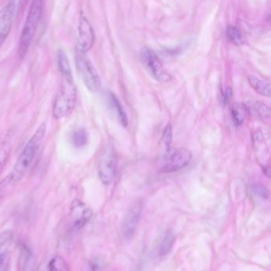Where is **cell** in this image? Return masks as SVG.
Segmentation results:
<instances>
[{
  "label": "cell",
  "instance_id": "cell-1",
  "mask_svg": "<svg viewBox=\"0 0 271 271\" xmlns=\"http://www.w3.org/2000/svg\"><path fill=\"white\" fill-rule=\"evenodd\" d=\"M46 132V124H42L35 131V133L30 138V140L28 141L24 149L19 155V159H17L13 171L9 174L13 184L20 181L30 168L35 159L36 155L38 153L39 149L41 147Z\"/></svg>",
  "mask_w": 271,
  "mask_h": 271
},
{
  "label": "cell",
  "instance_id": "cell-2",
  "mask_svg": "<svg viewBox=\"0 0 271 271\" xmlns=\"http://www.w3.org/2000/svg\"><path fill=\"white\" fill-rule=\"evenodd\" d=\"M76 98V89L72 76H61V85L53 104L54 118L60 120L69 115L75 108Z\"/></svg>",
  "mask_w": 271,
  "mask_h": 271
},
{
  "label": "cell",
  "instance_id": "cell-3",
  "mask_svg": "<svg viewBox=\"0 0 271 271\" xmlns=\"http://www.w3.org/2000/svg\"><path fill=\"white\" fill-rule=\"evenodd\" d=\"M44 9V0H33L28 11L27 17L19 39L18 54L23 58L27 54L33 37L38 28Z\"/></svg>",
  "mask_w": 271,
  "mask_h": 271
},
{
  "label": "cell",
  "instance_id": "cell-4",
  "mask_svg": "<svg viewBox=\"0 0 271 271\" xmlns=\"http://www.w3.org/2000/svg\"><path fill=\"white\" fill-rule=\"evenodd\" d=\"M192 153L184 148L166 149L159 159V171L163 173H173L186 167L192 160Z\"/></svg>",
  "mask_w": 271,
  "mask_h": 271
},
{
  "label": "cell",
  "instance_id": "cell-5",
  "mask_svg": "<svg viewBox=\"0 0 271 271\" xmlns=\"http://www.w3.org/2000/svg\"><path fill=\"white\" fill-rule=\"evenodd\" d=\"M75 62L76 69L86 88L92 92H97L100 90L101 88L100 76L85 53L76 50Z\"/></svg>",
  "mask_w": 271,
  "mask_h": 271
},
{
  "label": "cell",
  "instance_id": "cell-6",
  "mask_svg": "<svg viewBox=\"0 0 271 271\" xmlns=\"http://www.w3.org/2000/svg\"><path fill=\"white\" fill-rule=\"evenodd\" d=\"M118 167V157L114 147L106 146L98 162V175L103 184H110L114 181Z\"/></svg>",
  "mask_w": 271,
  "mask_h": 271
},
{
  "label": "cell",
  "instance_id": "cell-7",
  "mask_svg": "<svg viewBox=\"0 0 271 271\" xmlns=\"http://www.w3.org/2000/svg\"><path fill=\"white\" fill-rule=\"evenodd\" d=\"M140 59L152 78L161 83H166L171 80V76L159 59L154 51L149 47H144L140 52Z\"/></svg>",
  "mask_w": 271,
  "mask_h": 271
},
{
  "label": "cell",
  "instance_id": "cell-8",
  "mask_svg": "<svg viewBox=\"0 0 271 271\" xmlns=\"http://www.w3.org/2000/svg\"><path fill=\"white\" fill-rule=\"evenodd\" d=\"M78 50L87 53L94 45L95 33L89 19L82 14L79 18L78 26Z\"/></svg>",
  "mask_w": 271,
  "mask_h": 271
},
{
  "label": "cell",
  "instance_id": "cell-9",
  "mask_svg": "<svg viewBox=\"0 0 271 271\" xmlns=\"http://www.w3.org/2000/svg\"><path fill=\"white\" fill-rule=\"evenodd\" d=\"M142 210H143L142 201H136L132 204L129 210L127 212L122 225L123 235L124 238L127 240H130L135 234L138 223L142 218Z\"/></svg>",
  "mask_w": 271,
  "mask_h": 271
},
{
  "label": "cell",
  "instance_id": "cell-10",
  "mask_svg": "<svg viewBox=\"0 0 271 271\" xmlns=\"http://www.w3.org/2000/svg\"><path fill=\"white\" fill-rule=\"evenodd\" d=\"M92 209L80 200H75L71 205L70 216L72 219V229L78 231L83 228L92 219Z\"/></svg>",
  "mask_w": 271,
  "mask_h": 271
},
{
  "label": "cell",
  "instance_id": "cell-11",
  "mask_svg": "<svg viewBox=\"0 0 271 271\" xmlns=\"http://www.w3.org/2000/svg\"><path fill=\"white\" fill-rule=\"evenodd\" d=\"M15 13V4L13 2L8 3L0 10V48L11 32Z\"/></svg>",
  "mask_w": 271,
  "mask_h": 271
},
{
  "label": "cell",
  "instance_id": "cell-12",
  "mask_svg": "<svg viewBox=\"0 0 271 271\" xmlns=\"http://www.w3.org/2000/svg\"><path fill=\"white\" fill-rule=\"evenodd\" d=\"M247 111L262 120H269L270 109L266 104L258 100H250L245 103Z\"/></svg>",
  "mask_w": 271,
  "mask_h": 271
},
{
  "label": "cell",
  "instance_id": "cell-13",
  "mask_svg": "<svg viewBox=\"0 0 271 271\" xmlns=\"http://www.w3.org/2000/svg\"><path fill=\"white\" fill-rule=\"evenodd\" d=\"M107 99L109 107H111L112 109V111L115 113L119 120H120V124H122L123 127L126 128L128 125V115L126 114L125 111L123 108L122 105L120 104L117 96L111 93V92H108Z\"/></svg>",
  "mask_w": 271,
  "mask_h": 271
},
{
  "label": "cell",
  "instance_id": "cell-14",
  "mask_svg": "<svg viewBox=\"0 0 271 271\" xmlns=\"http://www.w3.org/2000/svg\"><path fill=\"white\" fill-rule=\"evenodd\" d=\"M248 82L253 89L262 96L269 97L271 95L270 85L267 82H264L257 76L250 75L248 76Z\"/></svg>",
  "mask_w": 271,
  "mask_h": 271
},
{
  "label": "cell",
  "instance_id": "cell-15",
  "mask_svg": "<svg viewBox=\"0 0 271 271\" xmlns=\"http://www.w3.org/2000/svg\"><path fill=\"white\" fill-rule=\"evenodd\" d=\"M247 111L245 103H236L231 107V117L235 125L240 126L244 124L247 118Z\"/></svg>",
  "mask_w": 271,
  "mask_h": 271
},
{
  "label": "cell",
  "instance_id": "cell-16",
  "mask_svg": "<svg viewBox=\"0 0 271 271\" xmlns=\"http://www.w3.org/2000/svg\"><path fill=\"white\" fill-rule=\"evenodd\" d=\"M174 242H175V236H174V233L170 230H167L163 240L161 242L159 255L162 257L168 255L171 251L172 247L174 246Z\"/></svg>",
  "mask_w": 271,
  "mask_h": 271
},
{
  "label": "cell",
  "instance_id": "cell-17",
  "mask_svg": "<svg viewBox=\"0 0 271 271\" xmlns=\"http://www.w3.org/2000/svg\"><path fill=\"white\" fill-rule=\"evenodd\" d=\"M57 65L61 76H72L68 57L63 50L57 52Z\"/></svg>",
  "mask_w": 271,
  "mask_h": 271
},
{
  "label": "cell",
  "instance_id": "cell-18",
  "mask_svg": "<svg viewBox=\"0 0 271 271\" xmlns=\"http://www.w3.org/2000/svg\"><path fill=\"white\" fill-rule=\"evenodd\" d=\"M227 40L236 46H242L244 43V37L238 28L228 26L226 31Z\"/></svg>",
  "mask_w": 271,
  "mask_h": 271
},
{
  "label": "cell",
  "instance_id": "cell-19",
  "mask_svg": "<svg viewBox=\"0 0 271 271\" xmlns=\"http://www.w3.org/2000/svg\"><path fill=\"white\" fill-rule=\"evenodd\" d=\"M72 142L76 147H82L88 142V134L85 129H78L72 135Z\"/></svg>",
  "mask_w": 271,
  "mask_h": 271
},
{
  "label": "cell",
  "instance_id": "cell-20",
  "mask_svg": "<svg viewBox=\"0 0 271 271\" xmlns=\"http://www.w3.org/2000/svg\"><path fill=\"white\" fill-rule=\"evenodd\" d=\"M11 146L10 142H5L0 145V174L4 170L11 153Z\"/></svg>",
  "mask_w": 271,
  "mask_h": 271
},
{
  "label": "cell",
  "instance_id": "cell-21",
  "mask_svg": "<svg viewBox=\"0 0 271 271\" xmlns=\"http://www.w3.org/2000/svg\"><path fill=\"white\" fill-rule=\"evenodd\" d=\"M49 269L50 270H68V264L61 257L56 256L52 258L49 263Z\"/></svg>",
  "mask_w": 271,
  "mask_h": 271
},
{
  "label": "cell",
  "instance_id": "cell-22",
  "mask_svg": "<svg viewBox=\"0 0 271 271\" xmlns=\"http://www.w3.org/2000/svg\"><path fill=\"white\" fill-rule=\"evenodd\" d=\"M173 138V132H172V127L170 124H167L163 131V136H162V144L165 149H168L170 148V144L172 142Z\"/></svg>",
  "mask_w": 271,
  "mask_h": 271
},
{
  "label": "cell",
  "instance_id": "cell-23",
  "mask_svg": "<svg viewBox=\"0 0 271 271\" xmlns=\"http://www.w3.org/2000/svg\"><path fill=\"white\" fill-rule=\"evenodd\" d=\"M13 239V233L11 230H5L0 233V251L8 248Z\"/></svg>",
  "mask_w": 271,
  "mask_h": 271
},
{
  "label": "cell",
  "instance_id": "cell-24",
  "mask_svg": "<svg viewBox=\"0 0 271 271\" xmlns=\"http://www.w3.org/2000/svg\"><path fill=\"white\" fill-rule=\"evenodd\" d=\"M10 251L8 248L0 251V271L8 269L10 264Z\"/></svg>",
  "mask_w": 271,
  "mask_h": 271
},
{
  "label": "cell",
  "instance_id": "cell-25",
  "mask_svg": "<svg viewBox=\"0 0 271 271\" xmlns=\"http://www.w3.org/2000/svg\"><path fill=\"white\" fill-rule=\"evenodd\" d=\"M233 98V91L230 88L227 87L224 89L223 92H222V103H223V105H226V104H228L229 102Z\"/></svg>",
  "mask_w": 271,
  "mask_h": 271
},
{
  "label": "cell",
  "instance_id": "cell-26",
  "mask_svg": "<svg viewBox=\"0 0 271 271\" xmlns=\"http://www.w3.org/2000/svg\"><path fill=\"white\" fill-rule=\"evenodd\" d=\"M12 184H13V183H12V181H11L10 175H8V177H6L4 180L0 181V198H2V196L4 195L6 188H8V186H10V185Z\"/></svg>",
  "mask_w": 271,
  "mask_h": 271
},
{
  "label": "cell",
  "instance_id": "cell-27",
  "mask_svg": "<svg viewBox=\"0 0 271 271\" xmlns=\"http://www.w3.org/2000/svg\"><path fill=\"white\" fill-rule=\"evenodd\" d=\"M254 191H255V194L256 195L259 196V197H262V198H266L268 197V192L267 190L266 189V188L261 186V185H255L254 186Z\"/></svg>",
  "mask_w": 271,
  "mask_h": 271
}]
</instances>
